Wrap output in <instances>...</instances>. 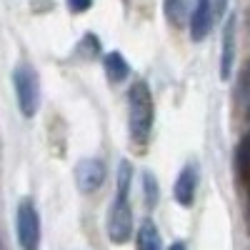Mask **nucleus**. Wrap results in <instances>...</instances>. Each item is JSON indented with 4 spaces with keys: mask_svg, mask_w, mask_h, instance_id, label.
I'll list each match as a JSON object with an SVG mask.
<instances>
[{
    "mask_svg": "<svg viewBox=\"0 0 250 250\" xmlns=\"http://www.w3.org/2000/svg\"><path fill=\"white\" fill-rule=\"evenodd\" d=\"M130 180H133V165L128 160H123L118 168V193H115L110 218H108V235L115 245H123L133 235V210L128 203Z\"/></svg>",
    "mask_w": 250,
    "mask_h": 250,
    "instance_id": "f257e3e1",
    "label": "nucleus"
},
{
    "mask_svg": "<svg viewBox=\"0 0 250 250\" xmlns=\"http://www.w3.org/2000/svg\"><path fill=\"white\" fill-rule=\"evenodd\" d=\"M128 128L133 143L143 145L153 128V95L143 80L133 83L128 93Z\"/></svg>",
    "mask_w": 250,
    "mask_h": 250,
    "instance_id": "f03ea898",
    "label": "nucleus"
},
{
    "mask_svg": "<svg viewBox=\"0 0 250 250\" xmlns=\"http://www.w3.org/2000/svg\"><path fill=\"white\" fill-rule=\"evenodd\" d=\"M15 83V98H18V108L25 118H33L40 105V85H38V75L28 62H20L13 73Z\"/></svg>",
    "mask_w": 250,
    "mask_h": 250,
    "instance_id": "7ed1b4c3",
    "label": "nucleus"
},
{
    "mask_svg": "<svg viewBox=\"0 0 250 250\" xmlns=\"http://www.w3.org/2000/svg\"><path fill=\"white\" fill-rule=\"evenodd\" d=\"M15 233L18 243L23 250H38L40 245V218L33 200H20L18 205V215H15Z\"/></svg>",
    "mask_w": 250,
    "mask_h": 250,
    "instance_id": "20e7f679",
    "label": "nucleus"
},
{
    "mask_svg": "<svg viewBox=\"0 0 250 250\" xmlns=\"http://www.w3.org/2000/svg\"><path fill=\"white\" fill-rule=\"evenodd\" d=\"M75 183L83 193H95L105 183V165H103V160H98V158L80 160L75 168Z\"/></svg>",
    "mask_w": 250,
    "mask_h": 250,
    "instance_id": "39448f33",
    "label": "nucleus"
},
{
    "mask_svg": "<svg viewBox=\"0 0 250 250\" xmlns=\"http://www.w3.org/2000/svg\"><path fill=\"white\" fill-rule=\"evenodd\" d=\"M235 60V15L225 20L223 28V48H220V80H230Z\"/></svg>",
    "mask_w": 250,
    "mask_h": 250,
    "instance_id": "423d86ee",
    "label": "nucleus"
},
{
    "mask_svg": "<svg viewBox=\"0 0 250 250\" xmlns=\"http://www.w3.org/2000/svg\"><path fill=\"white\" fill-rule=\"evenodd\" d=\"M195 190H198V168L195 165H185L178 175V180H175L173 195L183 208H190L193 200H195Z\"/></svg>",
    "mask_w": 250,
    "mask_h": 250,
    "instance_id": "0eeeda50",
    "label": "nucleus"
},
{
    "mask_svg": "<svg viewBox=\"0 0 250 250\" xmlns=\"http://www.w3.org/2000/svg\"><path fill=\"white\" fill-rule=\"evenodd\" d=\"M213 0H198V5L193 10V20H190V35L193 40H203L208 33H210L213 25Z\"/></svg>",
    "mask_w": 250,
    "mask_h": 250,
    "instance_id": "6e6552de",
    "label": "nucleus"
},
{
    "mask_svg": "<svg viewBox=\"0 0 250 250\" xmlns=\"http://www.w3.org/2000/svg\"><path fill=\"white\" fill-rule=\"evenodd\" d=\"M103 68H105V75H108L110 83H120V80L128 78V73H130L128 60H125L120 53H115V50L103 58Z\"/></svg>",
    "mask_w": 250,
    "mask_h": 250,
    "instance_id": "1a4fd4ad",
    "label": "nucleus"
},
{
    "mask_svg": "<svg viewBox=\"0 0 250 250\" xmlns=\"http://www.w3.org/2000/svg\"><path fill=\"white\" fill-rule=\"evenodd\" d=\"M138 250H163V243H160V233L153 220H143V225L138 228Z\"/></svg>",
    "mask_w": 250,
    "mask_h": 250,
    "instance_id": "9d476101",
    "label": "nucleus"
},
{
    "mask_svg": "<svg viewBox=\"0 0 250 250\" xmlns=\"http://www.w3.org/2000/svg\"><path fill=\"white\" fill-rule=\"evenodd\" d=\"M163 13L173 23V28H183L185 25V0H165Z\"/></svg>",
    "mask_w": 250,
    "mask_h": 250,
    "instance_id": "9b49d317",
    "label": "nucleus"
},
{
    "mask_svg": "<svg viewBox=\"0 0 250 250\" xmlns=\"http://www.w3.org/2000/svg\"><path fill=\"white\" fill-rule=\"evenodd\" d=\"M235 168H238L240 175L250 178V133L243 135L238 150H235Z\"/></svg>",
    "mask_w": 250,
    "mask_h": 250,
    "instance_id": "f8f14e48",
    "label": "nucleus"
},
{
    "mask_svg": "<svg viewBox=\"0 0 250 250\" xmlns=\"http://www.w3.org/2000/svg\"><path fill=\"white\" fill-rule=\"evenodd\" d=\"M143 198H145V205L148 208L158 205V180L150 170L143 173Z\"/></svg>",
    "mask_w": 250,
    "mask_h": 250,
    "instance_id": "ddd939ff",
    "label": "nucleus"
},
{
    "mask_svg": "<svg viewBox=\"0 0 250 250\" xmlns=\"http://www.w3.org/2000/svg\"><path fill=\"white\" fill-rule=\"evenodd\" d=\"M90 5H93V0H68V8L73 13H85L90 10Z\"/></svg>",
    "mask_w": 250,
    "mask_h": 250,
    "instance_id": "4468645a",
    "label": "nucleus"
},
{
    "mask_svg": "<svg viewBox=\"0 0 250 250\" xmlns=\"http://www.w3.org/2000/svg\"><path fill=\"white\" fill-rule=\"evenodd\" d=\"M213 5H215V15H223V5H225V0H213Z\"/></svg>",
    "mask_w": 250,
    "mask_h": 250,
    "instance_id": "2eb2a0df",
    "label": "nucleus"
},
{
    "mask_svg": "<svg viewBox=\"0 0 250 250\" xmlns=\"http://www.w3.org/2000/svg\"><path fill=\"white\" fill-rule=\"evenodd\" d=\"M168 250H188V248H185V243H180V240H175V243H173V245H170Z\"/></svg>",
    "mask_w": 250,
    "mask_h": 250,
    "instance_id": "dca6fc26",
    "label": "nucleus"
}]
</instances>
